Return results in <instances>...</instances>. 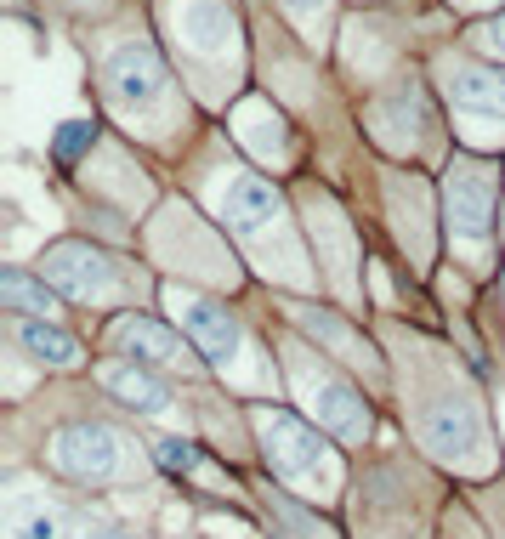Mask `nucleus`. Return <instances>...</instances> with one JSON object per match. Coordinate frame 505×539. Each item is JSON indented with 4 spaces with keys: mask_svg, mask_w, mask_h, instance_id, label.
Returning <instances> with one entry per match:
<instances>
[{
    "mask_svg": "<svg viewBox=\"0 0 505 539\" xmlns=\"http://www.w3.org/2000/svg\"><path fill=\"white\" fill-rule=\"evenodd\" d=\"M494 216V171L488 165H454L449 171V222L466 239H483Z\"/></svg>",
    "mask_w": 505,
    "mask_h": 539,
    "instance_id": "obj_1",
    "label": "nucleus"
},
{
    "mask_svg": "<svg viewBox=\"0 0 505 539\" xmlns=\"http://www.w3.org/2000/svg\"><path fill=\"white\" fill-rule=\"evenodd\" d=\"M182 324H188L193 347L205 352L210 364H233V352H239V330H233L227 307H216V301H182Z\"/></svg>",
    "mask_w": 505,
    "mask_h": 539,
    "instance_id": "obj_2",
    "label": "nucleus"
},
{
    "mask_svg": "<svg viewBox=\"0 0 505 539\" xmlns=\"http://www.w3.org/2000/svg\"><path fill=\"white\" fill-rule=\"evenodd\" d=\"M57 466H69L74 477H108L114 471V432L108 426H74L57 437Z\"/></svg>",
    "mask_w": 505,
    "mask_h": 539,
    "instance_id": "obj_3",
    "label": "nucleus"
},
{
    "mask_svg": "<svg viewBox=\"0 0 505 539\" xmlns=\"http://www.w3.org/2000/svg\"><path fill=\"white\" fill-rule=\"evenodd\" d=\"M108 86H114V97L120 103H148V97H159V86H165V69L154 63V52L148 46H125L114 63H108Z\"/></svg>",
    "mask_w": 505,
    "mask_h": 539,
    "instance_id": "obj_4",
    "label": "nucleus"
},
{
    "mask_svg": "<svg viewBox=\"0 0 505 539\" xmlns=\"http://www.w3.org/2000/svg\"><path fill=\"white\" fill-rule=\"evenodd\" d=\"M273 216H279V199H273V188H267V182H256V176L233 182V193H227V222L239 227L244 239H250V233H262Z\"/></svg>",
    "mask_w": 505,
    "mask_h": 539,
    "instance_id": "obj_5",
    "label": "nucleus"
},
{
    "mask_svg": "<svg viewBox=\"0 0 505 539\" xmlns=\"http://www.w3.org/2000/svg\"><path fill=\"white\" fill-rule=\"evenodd\" d=\"M449 91H454V108H488V114H500L505 108V74L500 69H454V80H449Z\"/></svg>",
    "mask_w": 505,
    "mask_h": 539,
    "instance_id": "obj_6",
    "label": "nucleus"
},
{
    "mask_svg": "<svg viewBox=\"0 0 505 539\" xmlns=\"http://www.w3.org/2000/svg\"><path fill=\"white\" fill-rule=\"evenodd\" d=\"M114 341H120L131 358H142V364H159V358H176V352H182L171 335L159 330V324H148V318H120V324H114Z\"/></svg>",
    "mask_w": 505,
    "mask_h": 539,
    "instance_id": "obj_7",
    "label": "nucleus"
},
{
    "mask_svg": "<svg viewBox=\"0 0 505 539\" xmlns=\"http://www.w3.org/2000/svg\"><path fill=\"white\" fill-rule=\"evenodd\" d=\"M18 341L35 352L40 364H52V369H74V364H80V341L63 335V330H46V324H18Z\"/></svg>",
    "mask_w": 505,
    "mask_h": 539,
    "instance_id": "obj_8",
    "label": "nucleus"
},
{
    "mask_svg": "<svg viewBox=\"0 0 505 539\" xmlns=\"http://www.w3.org/2000/svg\"><path fill=\"white\" fill-rule=\"evenodd\" d=\"M108 392L120 403H131V409H142V415L165 409V386H159L148 369H114V375H108Z\"/></svg>",
    "mask_w": 505,
    "mask_h": 539,
    "instance_id": "obj_9",
    "label": "nucleus"
},
{
    "mask_svg": "<svg viewBox=\"0 0 505 539\" xmlns=\"http://www.w3.org/2000/svg\"><path fill=\"white\" fill-rule=\"evenodd\" d=\"M0 296H6V307H18V313H52V290L35 284L29 273H18V267L0 273Z\"/></svg>",
    "mask_w": 505,
    "mask_h": 539,
    "instance_id": "obj_10",
    "label": "nucleus"
},
{
    "mask_svg": "<svg viewBox=\"0 0 505 539\" xmlns=\"http://www.w3.org/2000/svg\"><path fill=\"white\" fill-rule=\"evenodd\" d=\"M91 137H97V125H80V120H74V125H69V131H63V137H57V148H52V154H57V159H63V165H69V159H74V154H80V148H86V142H91Z\"/></svg>",
    "mask_w": 505,
    "mask_h": 539,
    "instance_id": "obj_11",
    "label": "nucleus"
},
{
    "mask_svg": "<svg viewBox=\"0 0 505 539\" xmlns=\"http://www.w3.org/2000/svg\"><path fill=\"white\" fill-rule=\"evenodd\" d=\"M159 460H165L171 471H188V466H199V449L182 443V437H171V443H159Z\"/></svg>",
    "mask_w": 505,
    "mask_h": 539,
    "instance_id": "obj_12",
    "label": "nucleus"
},
{
    "mask_svg": "<svg viewBox=\"0 0 505 539\" xmlns=\"http://www.w3.org/2000/svg\"><path fill=\"white\" fill-rule=\"evenodd\" d=\"M477 46H494V52H505V23L500 18L483 23V29H477Z\"/></svg>",
    "mask_w": 505,
    "mask_h": 539,
    "instance_id": "obj_13",
    "label": "nucleus"
},
{
    "mask_svg": "<svg viewBox=\"0 0 505 539\" xmlns=\"http://www.w3.org/2000/svg\"><path fill=\"white\" fill-rule=\"evenodd\" d=\"M284 6H290L296 18H318V12H324V0H284Z\"/></svg>",
    "mask_w": 505,
    "mask_h": 539,
    "instance_id": "obj_14",
    "label": "nucleus"
}]
</instances>
